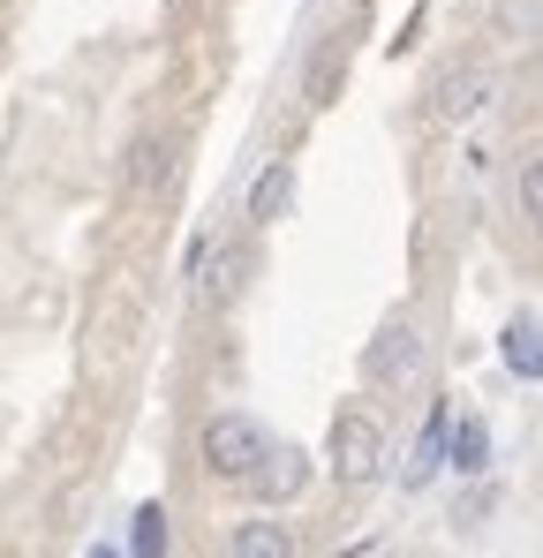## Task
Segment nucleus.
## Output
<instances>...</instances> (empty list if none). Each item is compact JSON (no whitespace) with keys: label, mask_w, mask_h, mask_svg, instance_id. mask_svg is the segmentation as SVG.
Segmentation results:
<instances>
[{"label":"nucleus","mask_w":543,"mask_h":558,"mask_svg":"<svg viewBox=\"0 0 543 558\" xmlns=\"http://www.w3.org/2000/svg\"><path fill=\"white\" fill-rule=\"evenodd\" d=\"M136 558H167V544H174V529H167V506H136Z\"/></svg>","instance_id":"f8f14e48"},{"label":"nucleus","mask_w":543,"mask_h":558,"mask_svg":"<svg viewBox=\"0 0 543 558\" xmlns=\"http://www.w3.org/2000/svg\"><path fill=\"white\" fill-rule=\"evenodd\" d=\"M498 355H506V371L529 377V385H543V317H506V332H498Z\"/></svg>","instance_id":"423d86ee"},{"label":"nucleus","mask_w":543,"mask_h":558,"mask_svg":"<svg viewBox=\"0 0 543 558\" xmlns=\"http://www.w3.org/2000/svg\"><path fill=\"white\" fill-rule=\"evenodd\" d=\"M377 468H385V430H377V415H362V408L333 415V475H340V483H370Z\"/></svg>","instance_id":"f03ea898"},{"label":"nucleus","mask_w":543,"mask_h":558,"mask_svg":"<svg viewBox=\"0 0 543 558\" xmlns=\"http://www.w3.org/2000/svg\"><path fill=\"white\" fill-rule=\"evenodd\" d=\"M491 98H498V76H491V69H452L446 84H438V113H446V121H475Z\"/></svg>","instance_id":"0eeeda50"},{"label":"nucleus","mask_w":543,"mask_h":558,"mask_svg":"<svg viewBox=\"0 0 543 558\" xmlns=\"http://www.w3.org/2000/svg\"><path fill=\"white\" fill-rule=\"evenodd\" d=\"M287 204H294V159H265L250 182V227H279Z\"/></svg>","instance_id":"39448f33"},{"label":"nucleus","mask_w":543,"mask_h":558,"mask_svg":"<svg viewBox=\"0 0 543 558\" xmlns=\"http://www.w3.org/2000/svg\"><path fill=\"white\" fill-rule=\"evenodd\" d=\"M90 558H121V551H106V544H98V551H90Z\"/></svg>","instance_id":"2eb2a0df"},{"label":"nucleus","mask_w":543,"mask_h":558,"mask_svg":"<svg viewBox=\"0 0 543 558\" xmlns=\"http://www.w3.org/2000/svg\"><path fill=\"white\" fill-rule=\"evenodd\" d=\"M362 371L377 377V385L423 371V340H415V325H408V317H385V325H377V340H370V355H362Z\"/></svg>","instance_id":"7ed1b4c3"},{"label":"nucleus","mask_w":543,"mask_h":558,"mask_svg":"<svg viewBox=\"0 0 543 558\" xmlns=\"http://www.w3.org/2000/svg\"><path fill=\"white\" fill-rule=\"evenodd\" d=\"M521 211L543 227V159H529V167H521Z\"/></svg>","instance_id":"4468645a"},{"label":"nucleus","mask_w":543,"mask_h":558,"mask_svg":"<svg viewBox=\"0 0 543 558\" xmlns=\"http://www.w3.org/2000/svg\"><path fill=\"white\" fill-rule=\"evenodd\" d=\"M272 461V430L257 415H212L204 423V468L219 475V483H257V468Z\"/></svg>","instance_id":"f257e3e1"},{"label":"nucleus","mask_w":543,"mask_h":558,"mask_svg":"<svg viewBox=\"0 0 543 558\" xmlns=\"http://www.w3.org/2000/svg\"><path fill=\"white\" fill-rule=\"evenodd\" d=\"M340 84H348V46H340V38H325V46H317V61H310L302 98H310V106H333V92H340Z\"/></svg>","instance_id":"9b49d317"},{"label":"nucleus","mask_w":543,"mask_h":558,"mask_svg":"<svg viewBox=\"0 0 543 558\" xmlns=\"http://www.w3.org/2000/svg\"><path fill=\"white\" fill-rule=\"evenodd\" d=\"M446 446H452V415H446V400H431L423 438H415V453H408V468H400V490H423V483L446 468Z\"/></svg>","instance_id":"20e7f679"},{"label":"nucleus","mask_w":543,"mask_h":558,"mask_svg":"<svg viewBox=\"0 0 543 558\" xmlns=\"http://www.w3.org/2000/svg\"><path fill=\"white\" fill-rule=\"evenodd\" d=\"M446 468H460V475H483V468H491V430H483V415H460V423H452Z\"/></svg>","instance_id":"9d476101"},{"label":"nucleus","mask_w":543,"mask_h":558,"mask_svg":"<svg viewBox=\"0 0 543 558\" xmlns=\"http://www.w3.org/2000/svg\"><path fill=\"white\" fill-rule=\"evenodd\" d=\"M167 159H174L167 144H136V167H129V189H136V196H152V189L167 182Z\"/></svg>","instance_id":"ddd939ff"},{"label":"nucleus","mask_w":543,"mask_h":558,"mask_svg":"<svg viewBox=\"0 0 543 558\" xmlns=\"http://www.w3.org/2000/svg\"><path fill=\"white\" fill-rule=\"evenodd\" d=\"M227 558H294V536H287V521H242Z\"/></svg>","instance_id":"1a4fd4ad"},{"label":"nucleus","mask_w":543,"mask_h":558,"mask_svg":"<svg viewBox=\"0 0 543 558\" xmlns=\"http://www.w3.org/2000/svg\"><path fill=\"white\" fill-rule=\"evenodd\" d=\"M302 483H310V453H302V446H272V461L257 468V483H250V490H257L265 506H287Z\"/></svg>","instance_id":"6e6552de"}]
</instances>
